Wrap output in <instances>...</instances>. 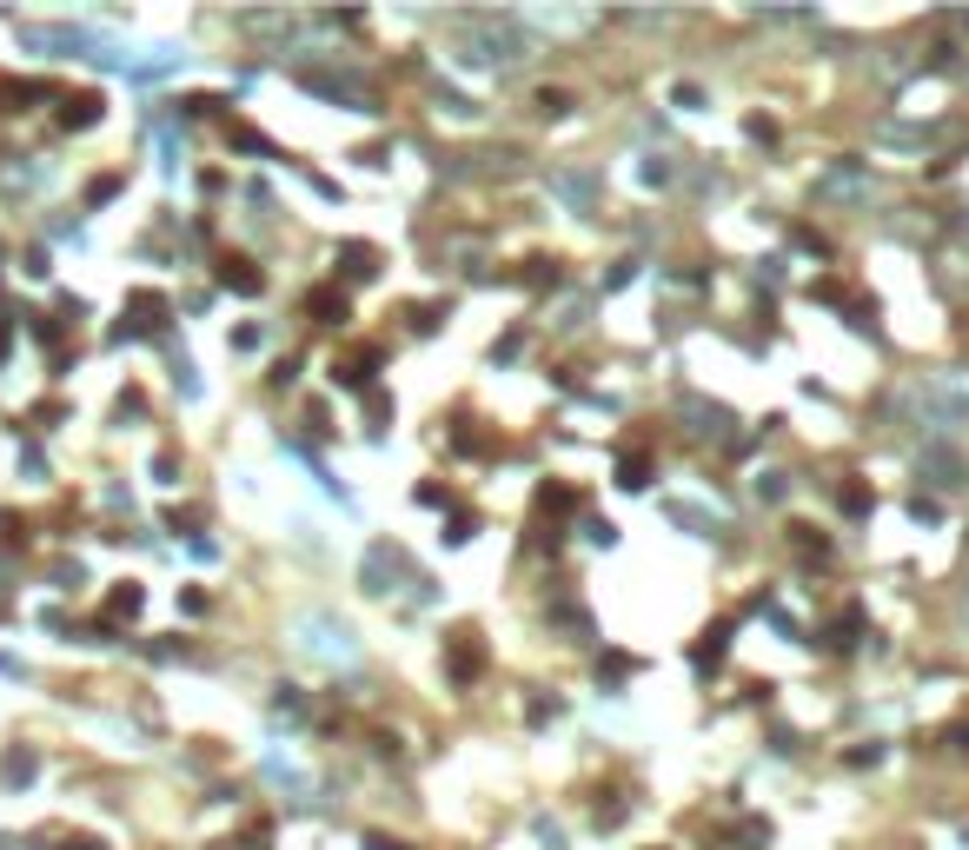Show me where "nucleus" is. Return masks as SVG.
<instances>
[{"label": "nucleus", "mask_w": 969, "mask_h": 850, "mask_svg": "<svg viewBox=\"0 0 969 850\" xmlns=\"http://www.w3.org/2000/svg\"><path fill=\"white\" fill-rule=\"evenodd\" d=\"M910 412H917L924 426H937V432L969 426V379L963 372H930V379H917V386H910Z\"/></svg>", "instance_id": "nucleus-1"}, {"label": "nucleus", "mask_w": 969, "mask_h": 850, "mask_svg": "<svg viewBox=\"0 0 969 850\" xmlns=\"http://www.w3.org/2000/svg\"><path fill=\"white\" fill-rule=\"evenodd\" d=\"M292 645H299L306 658H319V665H352V658H359L352 625H346V618H332V612H306V618L292 625Z\"/></svg>", "instance_id": "nucleus-2"}, {"label": "nucleus", "mask_w": 969, "mask_h": 850, "mask_svg": "<svg viewBox=\"0 0 969 850\" xmlns=\"http://www.w3.org/2000/svg\"><path fill=\"white\" fill-rule=\"evenodd\" d=\"M917 479H924L930 492H963L969 485V459L950 446V439H930V446L917 452Z\"/></svg>", "instance_id": "nucleus-3"}, {"label": "nucleus", "mask_w": 969, "mask_h": 850, "mask_svg": "<svg viewBox=\"0 0 969 850\" xmlns=\"http://www.w3.org/2000/svg\"><path fill=\"white\" fill-rule=\"evenodd\" d=\"M817 193H831V199H870V166L844 160V166H831V173L817 180Z\"/></svg>", "instance_id": "nucleus-4"}, {"label": "nucleus", "mask_w": 969, "mask_h": 850, "mask_svg": "<svg viewBox=\"0 0 969 850\" xmlns=\"http://www.w3.org/2000/svg\"><path fill=\"white\" fill-rule=\"evenodd\" d=\"M392 572H399V552H392V545H372V552H365V572H359V585L379 598V592H392V585H385Z\"/></svg>", "instance_id": "nucleus-5"}, {"label": "nucleus", "mask_w": 969, "mask_h": 850, "mask_svg": "<svg viewBox=\"0 0 969 850\" xmlns=\"http://www.w3.org/2000/svg\"><path fill=\"white\" fill-rule=\"evenodd\" d=\"M93 120H100V100L93 93H73L66 113H60V126H93Z\"/></svg>", "instance_id": "nucleus-6"}, {"label": "nucleus", "mask_w": 969, "mask_h": 850, "mask_svg": "<svg viewBox=\"0 0 969 850\" xmlns=\"http://www.w3.org/2000/svg\"><path fill=\"white\" fill-rule=\"evenodd\" d=\"M219 279H226L233 293H259V286H266V279H259V273H252L246 259H226V266H219Z\"/></svg>", "instance_id": "nucleus-7"}, {"label": "nucleus", "mask_w": 969, "mask_h": 850, "mask_svg": "<svg viewBox=\"0 0 969 850\" xmlns=\"http://www.w3.org/2000/svg\"><path fill=\"white\" fill-rule=\"evenodd\" d=\"M664 512H671V519H678V525H698V539H711V532H718V525H724V519H718V512H698V505H664Z\"/></svg>", "instance_id": "nucleus-8"}, {"label": "nucleus", "mask_w": 969, "mask_h": 850, "mask_svg": "<svg viewBox=\"0 0 969 850\" xmlns=\"http://www.w3.org/2000/svg\"><path fill=\"white\" fill-rule=\"evenodd\" d=\"M140 605H146V592H140V585H120V592L106 598V618H133Z\"/></svg>", "instance_id": "nucleus-9"}, {"label": "nucleus", "mask_w": 969, "mask_h": 850, "mask_svg": "<svg viewBox=\"0 0 969 850\" xmlns=\"http://www.w3.org/2000/svg\"><path fill=\"white\" fill-rule=\"evenodd\" d=\"M751 492H757L764 505H784V492H791V479H784V472H757V485H751Z\"/></svg>", "instance_id": "nucleus-10"}, {"label": "nucleus", "mask_w": 969, "mask_h": 850, "mask_svg": "<svg viewBox=\"0 0 969 850\" xmlns=\"http://www.w3.org/2000/svg\"><path fill=\"white\" fill-rule=\"evenodd\" d=\"M439 113H452V120H478V106H472L465 93H439Z\"/></svg>", "instance_id": "nucleus-11"}, {"label": "nucleus", "mask_w": 969, "mask_h": 850, "mask_svg": "<svg viewBox=\"0 0 969 850\" xmlns=\"http://www.w3.org/2000/svg\"><path fill=\"white\" fill-rule=\"evenodd\" d=\"M538 113H551V120H558V113H571V93H558V86H545V93H538Z\"/></svg>", "instance_id": "nucleus-12"}, {"label": "nucleus", "mask_w": 969, "mask_h": 850, "mask_svg": "<svg viewBox=\"0 0 969 850\" xmlns=\"http://www.w3.org/2000/svg\"><path fill=\"white\" fill-rule=\"evenodd\" d=\"M7 778L27 785V778H33V751H13V758H7Z\"/></svg>", "instance_id": "nucleus-13"}, {"label": "nucleus", "mask_w": 969, "mask_h": 850, "mask_svg": "<svg viewBox=\"0 0 969 850\" xmlns=\"http://www.w3.org/2000/svg\"><path fill=\"white\" fill-rule=\"evenodd\" d=\"M645 472H651V465H645V459L631 452V459H625V485H631V492H645Z\"/></svg>", "instance_id": "nucleus-14"}]
</instances>
